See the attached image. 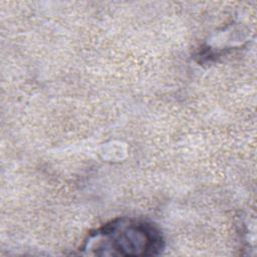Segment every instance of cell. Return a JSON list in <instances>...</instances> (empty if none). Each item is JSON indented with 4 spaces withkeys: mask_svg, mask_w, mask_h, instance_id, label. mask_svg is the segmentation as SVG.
<instances>
[{
    "mask_svg": "<svg viewBox=\"0 0 257 257\" xmlns=\"http://www.w3.org/2000/svg\"><path fill=\"white\" fill-rule=\"evenodd\" d=\"M164 247L160 231L135 219H116L90 233L82 250L98 256H152Z\"/></svg>",
    "mask_w": 257,
    "mask_h": 257,
    "instance_id": "obj_1",
    "label": "cell"
}]
</instances>
